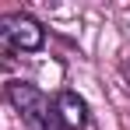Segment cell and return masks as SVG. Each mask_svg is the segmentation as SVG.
<instances>
[{
	"label": "cell",
	"instance_id": "6da1fadb",
	"mask_svg": "<svg viewBox=\"0 0 130 130\" xmlns=\"http://www.w3.org/2000/svg\"><path fill=\"white\" fill-rule=\"evenodd\" d=\"M42 42H46V28L32 14L14 11V14L0 18V49H7V53H35V49H42Z\"/></svg>",
	"mask_w": 130,
	"mask_h": 130
},
{
	"label": "cell",
	"instance_id": "7a4b0ae2",
	"mask_svg": "<svg viewBox=\"0 0 130 130\" xmlns=\"http://www.w3.org/2000/svg\"><path fill=\"white\" fill-rule=\"evenodd\" d=\"M53 116H56V127L60 130H88V102L77 91H60L53 99Z\"/></svg>",
	"mask_w": 130,
	"mask_h": 130
},
{
	"label": "cell",
	"instance_id": "3957f363",
	"mask_svg": "<svg viewBox=\"0 0 130 130\" xmlns=\"http://www.w3.org/2000/svg\"><path fill=\"white\" fill-rule=\"evenodd\" d=\"M123 77H127V85H130V60L123 63Z\"/></svg>",
	"mask_w": 130,
	"mask_h": 130
}]
</instances>
